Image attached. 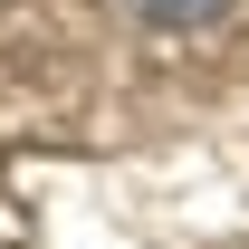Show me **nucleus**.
Returning <instances> with one entry per match:
<instances>
[{"label": "nucleus", "instance_id": "f257e3e1", "mask_svg": "<svg viewBox=\"0 0 249 249\" xmlns=\"http://www.w3.org/2000/svg\"><path fill=\"white\" fill-rule=\"evenodd\" d=\"M154 29H211V19H230V0H134Z\"/></svg>", "mask_w": 249, "mask_h": 249}]
</instances>
